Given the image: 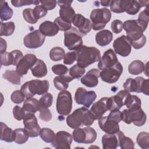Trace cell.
Wrapping results in <instances>:
<instances>
[{
	"instance_id": "6da1fadb",
	"label": "cell",
	"mask_w": 149,
	"mask_h": 149,
	"mask_svg": "<svg viewBox=\"0 0 149 149\" xmlns=\"http://www.w3.org/2000/svg\"><path fill=\"white\" fill-rule=\"evenodd\" d=\"M95 118L93 113L86 107H81L74 110L72 113L66 118V123L72 129L79 127L81 125L84 126L91 125Z\"/></svg>"
},
{
	"instance_id": "7a4b0ae2",
	"label": "cell",
	"mask_w": 149,
	"mask_h": 149,
	"mask_svg": "<svg viewBox=\"0 0 149 149\" xmlns=\"http://www.w3.org/2000/svg\"><path fill=\"white\" fill-rule=\"evenodd\" d=\"M75 52L77 64L83 68L100 61L101 58L100 50L94 47L82 45Z\"/></svg>"
},
{
	"instance_id": "3957f363",
	"label": "cell",
	"mask_w": 149,
	"mask_h": 149,
	"mask_svg": "<svg viewBox=\"0 0 149 149\" xmlns=\"http://www.w3.org/2000/svg\"><path fill=\"white\" fill-rule=\"evenodd\" d=\"M49 83L48 80H32L24 83L20 88L26 99L33 98L36 94L43 95L48 91Z\"/></svg>"
},
{
	"instance_id": "277c9868",
	"label": "cell",
	"mask_w": 149,
	"mask_h": 149,
	"mask_svg": "<svg viewBox=\"0 0 149 149\" xmlns=\"http://www.w3.org/2000/svg\"><path fill=\"white\" fill-rule=\"evenodd\" d=\"M90 20L92 22V29L100 30L105 27L111 18V11L107 8H100L93 9L90 14Z\"/></svg>"
},
{
	"instance_id": "5b68a950",
	"label": "cell",
	"mask_w": 149,
	"mask_h": 149,
	"mask_svg": "<svg viewBox=\"0 0 149 149\" xmlns=\"http://www.w3.org/2000/svg\"><path fill=\"white\" fill-rule=\"evenodd\" d=\"M73 140L77 143L91 144L97 139V132L94 129L87 126L83 128L74 129L72 133Z\"/></svg>"
},
{
	"instance_id": "8992f818",
	"label": "cell",
	"mask_w": 149,
	"mask_h": 149,
	"mask_svg": "<svg viewBox=\"0 0 149 149\" xmlns=\"http://www.w3.org/2000/svg\"><path fill=\"white\" fill-rule=\"evenodd\" d=\"M56 108L58 113L61 115L66 116L70 113L72 108V98L69 91L64 90L58 93Z\"/></svg>"
},
{
	"instance_id": "52a82bcc",
	"label": "cell",
	"mask_w": 149,
	"mask_h": 149,
	"mask_svg": "<svg viewBox=\"0 0 149 149\" xmlns=\"http://www.w3.org/2000/svg\"><path fill=\"white\" fill-rule=\"evenodd\" d=\"M122 120L126 124L133 123V124L137 126H141L144 125L146 122V114L141 108L134 111H131L128 109H124L122 112Z\"/></svg>"
},
{
	"instance_id": "ba28073f",
	"label": "cell",
	"mask_w": 149,
	"mask_h": 149,
	"mask_svg": "<svg viewBox=\"0 0 149 149\" xmlns=\"http://www.w3.org/2000/svg\"><path fill=\"white\" fill-rule=\"evenodd\" d=\"M64 45L69 50L76 51L83 45L82 34L74 27L65 31Z\"/></svg>"
},
{
	"instance_id": "9c48e42d",
	"label": "cell",
	"mask_w": 149,
	"mask_h": 149,
	"mask_svg": "<svg viewBox=\"0 0 149 149\" xmlns=\"http://www.w3.org/2000/svg\"><path fill=\"white\" fill-rule=\"evenodd\" d=\"M123 29L126 33V37L130 44L141 40L144 35L143 30L139 25L137 20H127L123 23Z\"/></svg>"
},
{
	"instance_id": "30bf717a",
	"label": "cell",
	"mask_w": 149,
	"mask_h": 149,
	"mask_svg": "<svg viewBox=\"0 0 149 149\" xmlns=\"http://www.w3.org/2000/svg\"><path fill=\"white\" fill-rule=\"evenodd\" d=\"M123 72V66L118 61L113 66L106 68L100 72V77L106 83L112 84L116 83Z\"/></svg>"
},
{
	"instance_id": "8fae6325",
	"label": "cell",
	"mask_w": 149,
	"mask_h": 149,
	"mask_svg": "<svg viewBox=\"0 0 149 149\" xmlns=\"http://www.w3.org/2000/svg\"><path fill=\"white\" fill-rule=\"evenodd\" d=\"M97 94L94 91H87L83 87L77 88L74 94V100L77 104L88 108L94 102Z\"/></svg>"
},
{
	"instance_id": "7c38bea8",
	"label": "cell",
	"mask_w": 149,
	"mask_h": 149,
	"mask_svg": "<svg viewBox=\"0 0 149 149\" xmlns=\"http://www.w3.org/2000/svg\"><path fill=\"white\" fill-rule=\"evenodd\" d=\"M23 120L24 129L27 132L29 137H36L40 136L41 128L34 113H26Z\"/></svg>"
},
{
	"instance_id": "4fadbf2b",
	"label": "cell",
	"mask_w": 149,
	"mask_h": 149,
	"mask_svg": "<svg viewBox=\"0 0 149 149\" xmlns=\"http://www.w3.org/2000/svg\"><path fill=\"white\" fill-rule=\"evenodd\" d=\"M45 39V36L39 30H36L24 37L23 41L24 45L28 48H37L42 45Z\"/></svg>"
},
{
	"instance_id": "5bb4252c",
	"label": "cell",
	"mask_w": 149,
	"mask_h": 149,
	"mask_svg": "<svg viewBox=\"0 0 149 149\" xmlns=\"http://www.w3.org/2000/svg\"><path fill=\"white\" fill-rule=\"evenodd\" d=\"M113 48L115 53L123 57L127 56L132 51L130 41L125 35H122L114 40Z\"/></svg>"
},
{
	"instance_id": "9a60e30c",
	"label": "cell",
	"mask_w": 149,
	"mask_h": 149,
	"mask_svg": "<svg viewBox=\"0 0 149 149\" xmlns=\"http://www.w3.org/2000/svg\"><path fill=\"white\" fill-rule=\"evenodd\" d=\"M72 142V136L65 131H59L55 135L52 146L56 149H70Z\"/></svg>"
},
{
	"instance_id": "2e32d148",
	"label": "cell",
	"mask_w": 149,
	"mask_h": 149,
	"mask_svg": "<svg viewBox=\"0 0 149 149\" xmlns=\"http://www.w3.org/2000/svg\"><path fill=\"white\" fill-rule=\"evenodd\" d=\"M72 1H58L57 3L60 7L59 17L64 21L72 23L76 15L73 8L71 6Z\"/></svg>"
},
{
	"instance_id": "e0dca14e",
	"label": "cell",
	"mask_w": 149,
	"mask_h": 149,
	"mask_svg": "<svg viewBox=\"0 0 149 149\" xmlns=\"http://www.w3.org/2000/svg\"><path fill=\"white\" fill-rule=\"evenodd\" d=\"M37 60L36 55L33 54L25 55L16 65V71L21 76L26 74L28 70L34 66Z\"/></svg>"
},
{
	"instance_id": "ac0fdd59",
	"label": "cell",
	"mask_w": 149,
	"mask_h": 149,
	"mask_svg": "<svg viewBox=\"0 0 149 149\" xmlns=\"http://www.w3.org/2000/svg\"><path fill=\"white\" fill-rule=\"evenodd\" d=\"M109 97H103L94 103L90 111L93 113L95 119L97 120L102 116L107 111H109Z\"/></svg>"
},
{
	"instance_id": "d6986e66",
	"label": "cell",
	"mask_w": 149,
	"mask_h": 149,
	"mask_svg": "<svg viewBox=\"0 0 149 149\" xmlns=\"http://www.w3.org/2000/svg\"><path fill=\"white\" fill-rule=\"evenodd\" d=\"M98 120L100 129L106 133H116L120 130L119 123L108 116H101Z\"/></svg>"
},
{
	"instance_id": "ffe728a7",
	"label": "cell",
	"mask_w": 149,
	"mask_h": 149,
	"mask_svg": "<svg viewBox=\"0 0 149 149\" xmlns=\"http://www.w3.org/2000/svg\"><path fill=\"white\" fill-rule=\"evenodd\" d=\"M130 94L129 92L123 90L119 91L115 95L109 97V111L119 110L120 108L125 105L126 100Z\"/></svg>"
},
{
	"instance_id": "44dd1931",
	"label": "cell",
	"mask_w": 149,
	"mask_h": 149,
	"mask_svg": "<svg viewBox=\"0 0 149 149\" xmlns=\"http://www.w3.org/2000/svg\"><path fill=\"white\" fill-rule=\"evenodd\" d=\"M118 62V58L115 52L112 49L107 50L100 58L98 63V68L100 70H104L106 68L111 67Z\"/></svg>"
},
{
	"instance_id": "7402d4cb",
	"label": "cell",
	"mask_w": 149,
	"mask_h": 149,
	"mask_svg": "<svg viewBox=\"0 0 149 149\" xmlns=\"http://www.w3.org/2000/svg\"><path fill=\"white\" fill-rule=\"evenodd\" d=\"M72 23L75 27L78 28L79 31L82 35H86L92 29L91 21L79 13L75 15Z\"/></svg>"
},
{
	"instance_id": "603a6c76",
	"label": "cell",
	"mask_w": 149,
	"mask_h": 149,
	"mask_svg": "<svg viewBox=\"0 0 149 149\" xmlns=\"http://www.w3.org/2000/svg\"><path fill=\"white\" fill-rule=\"evenodd\" d=\"M100 73L99 69H92L81 79V83L88 87H96L98 83Z\"/></svg>"
},
{
	"instance_id": "cb8c5ba5",
	"label": "cell",
	"mask_w": 149,
	"mask_h": 149,
	"mask_svg": "<svg viewBox=\"0 0 149 149\" xmlns=\"http://www.w3.org/2000/svg\"><path fill=\"white\" fill-rule=\"evenodd\" d=\"M39 30L45 36L51 37L57 34L59 29L54 22L47 20L40 25Z\"/></svg>"
},
{
	"instance_id": "d4e9b609",
	"label": "cell",
	"mask_w": 149,
	"mask_h": 149,
	"mask_svg": "<svg viewBox=\"0 0 149 149\" xmlns=\"http://www.w3.org/2000/svg\"><path fill=\"white\" fill-rule=\"evenodd\" d=\"M104 149H115L119 146L118 139L116 133H106L102 137Z\"/></svg>"
},
{
	"instance_id": "484cf974",
	"label": "cell",
	"mask_w": 149,
	"mask_h": 149,
	"mask_svg": "<svg viewBox=\"0 0 149 149\" xmlns=\"http://www.w3.org/2000/svg\"><path fill=\"white\" fill-rule=\"evenodd\" d=\"M112 39V33L108 30H102L95 35L96 43L101 47H105L109 44Z\"/></svg>"
},
{
	"instance_id": "4316f807",
	"label": "cell",
	"mask_w": 149,
	"mask_h": 149,
	"mask_svg": "<svg viewBox=\"0 0 149 149\" xmlns=\"http://www.w3.org/2000/svg\"><path fill=\"white\" fill-rule=\"evenodd\" d=\"M73 79L68 73L63 75L58 76L54 79V84L55 87L59 91L66 90L69 87V83Z\"/></svg>"
},
{
	"instance_id": "83f0119b",
	"label": "cell",
	"mask_w": 149,
	"mask_h": 149,
	"mask_svg": "<svg viewBox=\"0 0 149 149\" xmlns=\"http://www.w3.org/2000/svg\"><path fill=\"white\" fill-rule=\"evenodd\" d=\"M30 70L32 74L37 78L45 76L48 72L47 68L45 62L40 59H37L36 62Z\"/></svg>"
},
{
	"instance_id": "f1b7e54d",
	"label": "cell",
	"mask_w": 149,
	"mask_h": 149,
	"mask_svg": "<svg viewBox=\"0 0 149 149\" xmlns=\"http://www.w3.org/2000/svg\"><path fill=\"white\" fill-rule=\"evenodd\" d=\"M141 83V77H137L135 79L129 78L123 83V87L125 90L128 92L140 93Z\"/></svg>"
},
{
	"instance_id": "f546056e",
	"label": "cell",
	"mask_w": 149,
	"mask_h": 149,
	"mask_svg": "<svg viewBox=\"0 0 149 149\" xmlns=\"http://www.w3.org/2000/svg\"><path fill=\"white\" fill-rule=\"evenodd\" d=\"M40 107L39 100L33 98L26 99L23 105V109L26 113H35L37 111H39Z\"/></svg>"
},
{
	"instance_id": "4dcf8cb0",
	"label": "cell",
	"mask_w": 149,
	"mask_h": 149,
	"mask_svg": "<svg viewBox=\"0 0 149 149\" xmlns=\"http://www.w3.org/2000/svg\"><path fill=\"white\" fill-rule=\"evenodd\" d=\"M1 140L8 143L14 141V130L6 124L1 122Z\"/></svg>"
},
{
	"instance_id": "1f68e13d",
	"label": "cell",
	"mask_w": 149,
	"mask_h": 149,
	"mask_svg": "<svg viewBox=\"0 0 149 149\" xmlns=\"http://www.w3.org/2000/svg\"><path fill=\"white\" fill-rule=\"evenodd\" d=\"M118 139L119 146L122 149H127V148H134V144L133 140L128 137H126L124 133L120 130L116 133Z\"/></svg>"
},
{
	"instance_id": "d6a6232c",
	"label": "cell",
	"mask_w": 149,
	"mask_h": 149,
	"mask_svg": "<svg viewBox=\"0 0 149 149\" xmlns=\"http://www.w3.org/2000/svg\"><path fill=\"white\" fill-rule=\"evenodd\" d=\"M13 10L5 1H0V18L1 22L10 19L13 16Z\"/></svg>"
},
{
	"instance_id": "836d02e7",
	"label": "cell",
	"mask_w": 149,
	"mask_h": 149,
	"mask_svg": "<svg viewBox=\"0 0 149 149\" xmlns=\"http://www.w3.org/2000/svg\"><path fill=\"white\" fill-rule=\"evenodd\" d=\"M3 78L15 85H19L21 83V76L16 71L6 70L2 75Z\"/></svg>"
},
{
	"instance_id": "e575fe53",
	"label": "cell",
	"mask_w": 149,
	"mask_h": 149,
	"mask_svg": "<svg viewBox=\"0 0 149 149\" xmlns=\"http://www.w3.org/2000/svg\"><path fill=\"white\" fill-rule=\"evenodd\" d=\"M129 0L111 1L110 4L111 10L114 13H120L126 11Z\"/></svg>"
},
{
	"instance_id": "d590c367",
	"label": "cell",
	"mask_w": 149,
	"mask_h": 149,
	"mask_svg": "<svg viewBox=\"0 0 149 149\" xmlns=\"http://www.w3.org/2000/svg\"><path fill=\"white\" fill-rule=\"evenodd\" d=\"M144 63L140 60L133 61L128 66L129 73L133 75H137L141 73L144 69Z\"/></svg>"
},
{
	"instance_id": "8d00e7d4",
	"label": "cell",
	"mask_w": 149,
	"mask_h": 149,
	"mask_svg": "<svg viewBox=\"0 0 149 149\" xmlns=\"http://www.w3.org/2000/svg\"><path fill=\"white\" fill-rule=\"evenodd\" d=\"M29 136L24 129L17 128L14 130V141L19 144L25 143L29 139Z\"/></svg>"
},
{
	"instance_id": "74e56055",
	"label": "cell",
	"mask_w": 149,
	"mask_h": 149,
	"mask_svg": "<svg viewBox=\"0 0 149 149\" xmlns=\"http://www.w3.org/2000/svg\"><path fill=\"white\" fill-rule=\"evenodd\" d=\"M141 104V100L137 95L130 94L126 100L125 105L126 106L128 109L134 111L140 108Z\"/></svg>"
},
{
	"instance_id": "f35d334b",
	"label": "cell",
	"mask_w": 149,
	"mask_h": 149,
	"mask_svg": "<svg viewBox=\"0 0 149 149\" xmlns=\"http://www.w3.org/2000/svg\"><path fill=\"white\" fill-rule=\"evenodd\" d=\"M55 134L54 132L47 127H44L41 129L40 132V136L41 139L45 142L48 143H52L55 138Z\"/></svg>"
},
{
	"instance_id": "ab89813d",
	"label": "cell",
	"mask_w": 149,
	"mask_h": 149,
	"mask_svg": "<svg viewBox=\"0 0 149 149\" xmlns=\"http://www.w3.org/2000/svg\"><path fill=\"white\" fill-rule=\"evenodd\" d=\"M149 20V12H148V8L146 7V9L141 11L139 15L138 19L137 20L139 25L142 29L143 31H144L148 24Z\"/></svg>"
},
{
	"instance_id": "60d3db41",
	"label": "cell",
	"mask_w": 149,
	"mask_h": 149,
	"mask_svg": "<svg viewBox=\"0 0 149 149\" xmlns=\"http://www.w3.org/2000/svg\"><path fill=\"white\" fill-rule=\"evenodd\" d=\"M15 30V25L13 22H9L6 23L1 22L0 36H9L12 35Z\"/></svg>"
},
{
	"instance_id": "b9f144b4",
	"label": "cell",
	"mask_w": 149,
	"mask_h": 149,
	"mask_svg": "<svg viewBox=\"0 0 149 149\" xmlns=\"http://www.w3.org/2000/svg\"><path fill=\"white\" fill-rule=\"evenodd\" d=\"M65 50L59 47L52 48L49 52V58L53 61H59L64 58L65 56Z\"/></svg>"
},
{
	"instance_id": "7bdbcfd3",
	"label": "cell",
	"mask_w": 149,
	"mask_h": 149,
	"mask_svg": "<svg viewBox=\"0 0 149 149\" xmlns=\"http://www.w3.org/2000/svg\"><path fill=\"white\" fill-rule=\"evenodd\" d=\"M136 141L141 148L148 149L149 148V133L146 132L139 133L136 138Z\"/></svg>"
},
{
	"instance_id": "ee69618b",
	"label": "cell",
	"mask_w": 149,
	"mask_h": 149,
	"mask_svg": "<svg viewBox=\"0 0 149 149\" xmlns=\"http://www.w3.org/2000/svg\"><path fill=\"white\" fill-rule=\"evenodd\" d=\"M85 72L86 70L84 68L81 67L78 64H75L69 69L68 74L74 79L81 77Z\"/></svg>"
},
{
	"instance_id": "f6af8a7d",
	"label": "cell",
	"mask_w": 149,
	"mask_h": 149,
	"mask_svg": "<svg viewBox=\"0 0 149 149\" xmlns=\"http://www.w3.org/2000/svg\"><path fill=\"white\" fill-rule=\"evenodd\" d=\"M141 8V6L139 1L129 0L125 12L129 15H134L139 12Z\"/></svg>"
},
{
	"instance_id": "bcb514c9",
	"label": "cell",
	"mask_w": 149,
	"mask_h": 149,
	"mask_svg": "<svg viewBox=\"0 0 149 149\" xmlns=\"http://www.w3.org/2000/svg\"><path fill=\"white\" fill-rule=\"evenodd\" d=\"M23 16L24 19L30 24H35L38 20L35 17L33 13V9L31 8H26L23 11Z\"/></svg>"
},
{
	"instance_id": "7dc6e473",
	"label": "cell",
	"mask_w": 149,
	"mask_h": 149,
	"mask_svg": "<svg viewBox=\"0 0 149 149\" xmlns=\"http://www.w3.org/2000/svg\"><path fill=\"white\" fill-rule=\"evenodd\" d=\"M53 102V96L51 93H47L42 95L39 100V102L41 107L46 108L50 107Z\"/></svg>"
},
{
	"instance_id": "c3c4849f",
	"label": "cell",
	"mask_w": 149,
	"mask_h": 149,
	"mask_svg": "<svg viewBox=\"0 0 149 149\" xmlns=\"http://www.w3.org/2000/svg\"><path fill=\"white\" fill-rule=\"evenodd\" d=\"M13 64V57L11 52H3L1 54V65L9 66Z\"/></svg>"
},
{
	"instance_id": "681fc988",
	"label": "cell",
	"mask_w": 149,
	"mask_h": 149,
	"mask_svg": "<svg viewBox=\"0 0 149 149\" xmlns=\"http://www.w3.org/2000/svg\"><path fill=\"white\" fill-rule=\"evenodd\" d=\"M39 111V118L41 120L45 122H48L52 119V113L48 108L40 106Z\"/></svg>"
},
{
	"instance_id": "f907efd6",
	"label": "cell",
	"mask_w": 149,
	"mask_h": 149,
	"mask_svg": "<svg viewBox=\"0 0 149 149\" xmlns=\"http://www.w3.org/2000/svg\"><path fill=\"white\" fill-rule=\"evenodd\" d=\"M54 22L58 26L59 30L66 31L72 28V24L63 20L59 16L56 17Z\"/></svg>"
},
{
	"instance_id": "816d5d0a",
	"label": "cell",
	"mask_w": 149,
	"mask_h": 149,
	"mask_svg": "<svg viewBox=\"0 0 149 149\" xmlns=\"http://www.w3.org/2000/svg\"><path fill=\"white\" fill-rule=\"evenodd\" d=\"M52 71L55 74L60 76L68 73L69 69L65 65L62 64H57L52 66Z\"/></svg>"
},
{
	"instance_id": "f5cc1de1",
	"label": "cell",
	"mask_w": 149,
	"mask_h": 149,
	"mask_svg": "<svg viewBox=\"0 0 149 149\" xmlns=\"http://www.w3.org/2000/svg\"><path fill=\"white\" fill-rule=\"evenodd\" d=\"M10 98L14 103L20 104L24 101L25 96L20 90H16L12 93Z\"/></svg>"
},
{
	"instance_id": "db71d44e",
	"label": "cell",
	"mask_w": 149,
	"mask_h": 149,
	"mask_svg": "<svg viewBox=\"0 0 149 149\" xmlns=\"http://www.w3.org/2000/svg\"><path fill=\"white\" fill-rule=\"evenodd\" d=\"M39 1H31V0H12L11 3L15 7H21L26 5H30L32 4L38 5Z\"/></svg>"
},
{
	"instance_id": "11a10c76",
	"label": "cell",
	"mask_w": 149,
	"mask_h": 149,
	"mask_svg": "<svg viewBox=\"0 0 149 149\" xmlns=\"http://www.w3.org/2000/svg\"><path fill=\"white\" fill-rule=\"evenodd\" d=\"M33 13L35 17L38 20L44 16H45L47 13V10L42 5H37L33 9Z\"/></svg>"
},
{
	"instance_id": "9f6ffc18",
	"label": "cell",
	"mask_w": 149,
	"mask_h": 149,
	"mask_svg": "<svg viewBox=\"0 0 149 149\" xmlns=\"http://www.w3.org/2000/svg\"><path fill=\"white\" fill-rule=\"evenodd\" d=\"M12 112L14 118L17 120H23L26 115V112L23 108H21L18 105H16L13 107Z\"/></svg>"
},
{
	"instance_id": "6f0895ef",
	"label": "cell",
	"mask_w": 149,
	"mask_h": 149,
	"mask_svg": "<svg viewBox=\"0 0 149 149\" xmlns=\"http://www.w3.org/2000/svg\"><path fill=\"white\" fill-rule=\"evenodd\" d=\"M111 27L114 33H120L123 30V22L120 20H114L111 23Z\"/></svg>"
},
{
	"instance_id": "680465c9",
	"label": "cell",
	"mask_w": 149,
	"mask_h": 149,
	"mask_svg": "<svg viewBox=\"0 0 149 149\" xmlns=\"http://www.w3.org/2000/svg\"><path fill=\"white\" fill-rule=\"evenodd\" d=\"M74 61H76V54L75 51L68 52L63 58V63L65 65H72Z\"/></svg>"
},
{
	"instance_id": "91938a15",
	"label": "cell",
	"mask_w": 149,
	"mask_h": 149,
	"mask_svg": "<svg viewBox=\"0 0 149 149\" xmlns=\"http://www.w3.org/2000/svg\"><path fill=\"white\" fill-rule=\"evenodd\" d=\"M40 2L47 10L54 9L56 7L57 3V1L54 0H42L40 1Z\"/></svg>"
},
{
	"instance_id": "94428289",
	"label": "cell",
	"mask_w": 149,
	"mask_h": 149,
	"mask_svg": "<svg viewBox=\"0 0 149 149\" xmlns=\"http://www.w3.org/2000/svg\"><path fill=\"white\" fill-rule=\"evenodd\" d=\"M10 52L12 53L13 57V65L16 66L24 56H23L22 52L20 50H18V49H15V50L12 51Z\"/></svg>"
},
{
	"instance_id": "6125c7cd",
	"label": "cell",
	"mask_w": 149,
	"mask_h": 149,
	"mask_svg": "<svg viewBox=\"0 0 149 149\" xmlns=\"http://www.w3.org/2000/svg\"><path fill=\"white\" fill-rule=\"evenodd\" d=\"M109 118L117 121L119 123L122 119V113L119 110L111 111L108 116Z\"/></svg>"
},
{
	"instance_id": "be15d7a7",
	"label": "cell",
	"mask_w": 149,
	"mask_h": 149,
	"mask_svg": "<svg viewBox=\"0 0 149 149\" xmlns=\"http://www.w3.org/2000/svg\"><path fill=\"white\" fill-rule=\"evenodd\" d=\"M6 47H7V44H6V41L1 37L0 38V53L1 54L6 52Z\"/></svg>"
},
{
	"instance_id": "e7e4bbea",
	"label": "cell",
	"mask_w": 149,
	"mask_h": 149,
	"mask_svg": "<svg viewBox=\"0 0 149 149\" xmlns=\"http://www.w3.org/2000/svg\"><path fill=\"white\" fill-rule=\"evenodd\" d=\"M111 2V1H100L101 5L103 6H106V7L110 6Z\"/></svg>"
}]
</instances>
